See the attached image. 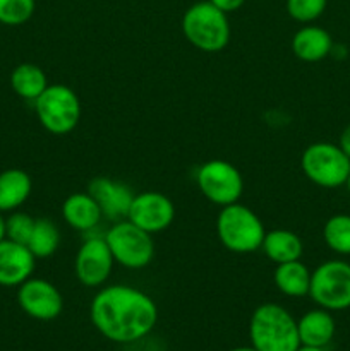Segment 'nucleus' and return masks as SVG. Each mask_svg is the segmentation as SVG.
<instances>
[{"instance_id": "5701e85b", "label": "nucleus", "mask_w": 350, "mask_h": 351, "mask_svg": "<svg viewBox=\"0 0 350 351\" xmlns=\"http://www.w3.org/2000/svg\"><path fill=\"white\" fill-rule=\"evenodd\" d=\"M323 239L333 252L350 256V215H333L323 228Z\"/></svg>"}, {"instance_id": "a211bd4d", "label": "nucleus", "mask_w": 350, "mask_h": 351, "mask_svg": "<svg viewBox=\"0 0 350 351\" xmlns=\"http://www.w3.org/2000/svg\"><path fill=\"white\" fill-rule=\"evenodd\" d=\"M261 249L271 263L283 264L301 259L302 252H304V243H302L301 237L292 230L277 228L266 232Z\"/></svg>"}, {"instance_id": "2f4dec72", "label": "nucleus", "mask_w": 350, "mask_h": 351, "mask_svg": "<svg viewBox=\"0 0 350 351\" xmlns=\"http://www.w3.org/2000/svg\"><path fill=\"white\" fill-rule=\"evenodd\" d=\"M345 185H347V189H349V192H350V173H349V178H347Z\"/></svg>"}, {"instance_id": "f257e3e1", "label": "nucleus", "mask_w": 350, "mask_h": 351, "mask_svg": "<svg viewBox=\"0 0 350 351\" xmlns=\"http://www.w3.org/2000/svg\"><path fill=\"white\" fill-rule=\"evenodd\" d=\"M89 317L96 331L113 343L139 341L158 321V307L150 295L129 285L105 287L95 295Z\"/></svg>"}, {"instance_id": "c85d7f7f", "label": "nucleus", "mask_w": 350, "mask_h": 351, "mask_svg": "<svg viewBox=\"0 0 350 351\" xmlns=\"http://www.w3.org/2000/svg\"><path fill=\"white\" fill-rule=\"evenodd\" d=\"M5 239V218L2 216V211H0V240Z\"/></svg>"}, {"instance_id": "20e7f679", "label": "nucleus", "mask_w": 350, "mask_h": 351, "mask_svg": "<svg viewBox=\"0 0 350 351\" xmlns=\"http://www.w3.org/2000/svg\"><path fill=\"white\" fill-rule=\"evenodd\" d=\"M216 235L225 249L235 254L256 252L266 235L259 216L240 202L223 206L216 218Z\"/></svg>"}, {"instance_id": "f03ea898", "label": "nucleus", "mask_w": 350, "mask_h": 351, "mask_svg": "<svg viewBox=\"0 0 350 351\" xmlns=\"http://www.w3.org/2000/svg\"><path fill=\"white\" fill-rule=\"evenodd\" d=\"M249 339L257 351H297L301 346L297 321L278 304H263L253 312Z\"/></svg>"}, {"instance_id": "f8f14e48", "label": "nucleus", "mask_w": 350, "mask_h": 351, "mask_svg": "<svg viewBox=\"0 0 350 351\" xmlns=\"http://www.w3.org/2000/svg\"><path fill=\"white\" fill-rule=\"evenodd\" d=\"M127 219L144 232L154 235L167 230L174 223L175 206L161 192H141L134 195Z\"/></svg>"}, {"instance_id": "7ed1b4c3", "label": "nucleus", "mask_w": 350, "mask_h": 351, "mask_svg": "<svg viewBox=\"0 0 350 351\" xmlns=\"http://www.w3.org/2000/svg\"><path fill=\"white\" fill-rule=\"evenodd\" d=\"M182 33L192 47L215 53L229 45L232 31L226 14L209 0H201L192 3L182 16Z\"/></svg>"}, {"instance_id": "393cba45", "label": "nucleus", "mask_w": 350, "mask_h": 351, "mask_svg": "<svg viewBox=\"0 0 350 351\" xmlns=\"http://www.w3.org/2000/svg\"><path fill=\"white\" fill-rule=\"evenodd\" d=\"M326 5L328 0H287V12L297 23L309 24L323 16Z\"/></svg>"}, {"instance_id": "6e6552de", "label": "nucleus", "mask_w": 350, "mask_h": 351, "mask_svg": "<svg viewBox=\"0 0 350 351\" xmlns=\"http://www.w3.org/2000/svg\"><path fill=\"white\" fill-rule=\"evenodd\" d=\"M113 261L127 269H143L153 261L154 243L151 233L129 219H120L105 235Z\"/></svg>"}, {"instance_id": "aec40b11", "label": "nucleus", "mask_w": 350, "mask_h": 351, "mask_svg": "<svg viewBox=\"0 0 350 351\" xmlns=\"http://www.w3.org/2000/svg\"><path fill=\"white\" fill-rule=\"evenodd\" d=\"M30 175L19 168H9L0 173V211H16L31 194Z\"/></svg>"}, {"instance_id": "f3484780", "label": "nucleus", "mask_w": 350, "mask_h": 351, "mask_svg": "<svg viewBox=\"0 0 350 351\" xmlns=\"http://www.w3.org/2000/svg\"><path fill=\"white\" fill-rule=\"evenodd\" d=\"M333 50L331 34L314 24H305L292 38V51L304 62H319Z\"/></svg>"}, {"instance_id": "1a4fd4ad", "label": "nucleus", "mask_w": 350, "mask_h": 351, "mask_svg": "<svg viewBox=\"0 0 350 351\" xmlns=\"http://www.w3.org/2000/svg\"><path fill=\"white\" fill-rule=\"evenodd\" d=\"M201 194L213 204L229 206L239 202L244 192V178L232 163L225 160H209L196 173Z\"/></svg>"}, {"instance_id": "ddd939ff", "label": "nucleus", "mask_w": 350, "mask_h": 351, "mask_svg": "<svg viewBox=\"0 0 350 351\" xmlns=\"http://www.w3.org/2000/svg\"><path fill=\"white\" fill-rule=\"evenodd\" d=\"M88 192L98 202L103 216L113 219V221L127 218V213H129L132 199L136 195L130 191L129 185L106 177L93 178L88 185Z\"/></svg>"}, {"instance_id": "6ab92c4d", "label": "nucleus", "mask_w": 350, "mask_h": 351, "mask_svg": "<svg viewBox=\"0 0 350 351\" xmlns=\"http://www.w3.org/2000/svg\"><path fill=\"white\" fill-rule=\"evenodd\" d=\"M311 273L312 271L304 263H301V259L290 261V263L277 264L273 281L283 295L292 298H301L309 295Z\"/></svg>"}, {"instance_id": "423d86ee", "label": "nucleus", "mask_w": 350, "mask_h": 351, "mask_svg": "<svg viewBox=\"0 0 350 351\" xmlns=\"http://www.w3.org/2000/svg\"><path fill=\"white\" fill-rule=\"evenodd\" d=\"M301 167L312 184L325 189L345 185L350 173V158L340 149L338 144L314 143L302 153Z\"/></svg>"}, {"instance_id": "0eeeda50", "label": "nucleus", "mask_w": 350, "mask_h": 351, "mask_svg": "<svg viewBox=\"0 0 350 351\" xmlns=\"http://www.w3.org/2000/svg\"><path fill=\"white\" fill-rule=\"evenodd\" d=\"M309 297L329 312L350 308V264L340 259L319 264L311 273Z\"/></svg>"}, {"instance_id": "412c9836", "label": "nucleus", "mask_w": 350, "mask_h": 351, "mask_svg": "<svg viewBox=\"0 0 350 351\" xmlns=\"http://www.w3.org/2000/svg\"><path fill=\"white\" fill-rule=\"evenodd\" d=\"M10 86L14 93L24 99H34L47 89V75L38 65L34 64H19L10 74Z\"/></svg>"}, {"instance_id": "b1692460", "label": "nucleus", "mask_w": 350, "mask_h": 351, "mask_svg": "<svg viewBox=\"0 0 350 351\" xmlns=\"http://www.w3.org/2000/svg\"><path fill=\"white\" fill-rule=\"evenodd\" d=\"M34 0H0V24L21 26L34 14Z\"/></svg>"}, {"instance_id": "bb28decb", "label": "nucleus", "mask_w": 350, "mask_h": 351, "mask_svg": "<svg viewBox=\"0 0 350 351\" xmlns=\"http://www.w3.org/2000/svg\"><path fill=\"white\" fill-rule=\"evenodd\" d=\"M209 2H211L215 7H218L220 10H223L225 14H230L239 10L240 7L246 3V0H209Z\"/></svg>"}, {"instance_id": "4be33fe9", "label": "nucleus", "mask_w": 350, "mask_h": 351, "mask_svg": "<svg viewBox=\"0 0 350 351\" xmlns=\"http://www.w3.org/2000/svg\"><path fill=\"white\" fill-rule=\"evenodd\" d=\"M58 245H60V232L57 225L47 218H38L26 245L31 254L36 259H48L57 252Z\"/></svg>"}, {"instance_id": "4468645a", "label": "nucleus", "mask_w": 350, "mask_h": 351, "mask_svg": "<svg viewBox=\"0 0 350 351\" xmlns=\"http://www.w3.org/2000/svg\"><path fill=\"white\" fill-rule=\"evenodd\" d=\"M36 257L23 243L0 240V287H19L30 280Z\"/></svg>"}, {"instance_id": "cd10ccee", "label": "nucleus", "mask_w": 350, "mask_h": 351, "mask_svg": "<svg viewBox=\"0 0 350 351\" xmlns=\"http://www.w3.org/2000/svg\"><path fill=\"white\" fill-rule=\"evenodd\" d=\"M338 146L347 156L350 158V123L343 129V132L340 134V141H338Z\"/></svg>"}, {"instance_id": "9b49d317", "label": "nucleus", "mask_w": 350, "mask_h": 351, "mask_svg": "<svg viewBox=\"0 0 350 351\" xmlns=\"http://www.w3.org/2000/svg\"><path fill=\"white\" fill-rule=\"evenodd\" d=\"M17 304L24 314L36 321H54L64 311V298L58 288L41 278H30L19 285Z\"/></svg>"}, {"instance_id": "7c9ffc66", "label": "nucleus", "mask_w": 350, "mask_h": 351, "mask_svg": "<svg viewBox=\"0 0 350 351\" xmlns=\"http://www.w3.org/2000/svg\"><path fill=\"white\" fill-rule=\"evenodd\" d=\"M229 351H257V350L253 348V346H237V348H232Z\"/></svg>"}, {"instance_id": "c756f323", "label": "nucleus", "mask_w": 350, "mask_h": 351, "mask_svg": "<svg viewBox=\"0 0 350 351\" xmlns=\"http://www.w3.org/2000/svg\"><path fill=\"white\" fill-rule=\"evenodd\" d=\"M297 351H325V348H312V346H299Z\"/></svg>"}, {"instance_id": "39448f33", "label": "nucleus", "mask_w": 350, "mask_h": 351, "mask_svg": "<svg viewBox=\"0 0 350 351\" xmlns=\"http://www.w3.org/2000/svg\"><path fill=\"white\" fill-rule=\"evenodd\" d=\"M34 112L48 132L65 136L81 120V101L69 86L51 84L34 99Z\"/></svg>"}, {"instance_id": "a878e982", "label": "nucleus", "mask_w": 350, "mask_h": 351, "mask_svg": "<svg viewBox=\"0 0 350 351\" xmlns=\"http://www.w3.org/2000/svg\"><path fill=\"white\" fill-rule=\"evenodd\" d=\"M34 221L36 219L31 218L26 213H12L9 218H5V239L27 245L31 233H33Z\"/></svg>"}, {"instance_id": "9d476101", "label": "nucleus", "mask_w": 350, "mask_h": 351, "mask_svg": "<svg viewBox=\"0 0 350 351\" xmlns=\"http://www.w3.org/2000/svg\"><path fill=\"white\" fill-rule=\"evenodd\" d=\"M110 247L105 237H91L79 247L74 259V273L79 283L88 288H98L106 283L113 269Z\"/></svg>"}, {"instance_id": "dca6fc26", "label": "nucleus", "mask_w": 350, "mask_h": 351, "mask_svg": "<svg viewBox=\"0 0 350 351\" xmlns=\"http://www.w3.org/2000/svg\"><path fill=\"white\" fill-rule=\"evenodd\" d=\"M62 216L71 228L78 232H89L100 225L103 213L89 192H75L62 204Z\"/></svg>"}, {"instance_id": "2eb2a0df", "label": "nucleus", "mask_w": 350, "mask_h": 351, "mask_svg": "<svg viewBox=\"0 0 350 351\" xmlns=\"http://www.w3.org/2000/svg\"><path fill=\"white\" fill-rule=\"evenodd\" d=\"M299 339L302 346L325 348L335 336V319L326 308H312L297 321Z\"/></svg>"}]
</instances>
